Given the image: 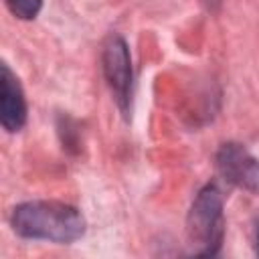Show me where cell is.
I'll use <instances>...</instances> for the list:
<instances>
[{
    "instance_id": "2",
    "label": "cell",
    "mask_w": 259,
    "mask_h": 259,
    "mask_svg": "<svg viewBox=\"0 0 259 259\" xmlns=\"http://www.w3.org/2000/svg\"><path fill=\"white\" fill-rule=\"evenodd\" d=\"M188 245L194 255H217L225 237L223 194L214 184H206L194 196L186 217Z\"/></svg>"
},
{
    "instance_id": "6",
    "label": "cell",
    "mask_w": 259,
    "mask_h": 259,
    "mask_svg": "<svg viewBox=\"0 0 259 259\" xmlns=\"http://www.w3.org/2000/svg\"><path fill=\"white\" fill-rule=\"evenodd\" d=\"M4 4L10 10V14L20 20L36 18L42 8V0H4Z\"/></svg>"
},
{
    "instance_id": "3",
    "label": "cell",
    "mask_w": 259,
    "mask_h": 259,
    "mask_svg": "<svg viewBox=\"0 0 259 259\" xmlns=\"http://www.w3.org/2000/svg\"><path fill=\"white\" fill-rule=\"evenodd\" d=\"M101 67L105 81L113 93V99L123 115L130 111L132 103V83H134V71H132V57L127 42L119 34L107 36L101 51Z\"/></svg>"
},
{
    "instance_id": "4",
    "label": "cell",
    "mask_w": 259,
    "mask_h": 259,
    "mask_svg": "<svg viewBox=\"0 0 259 259\" xmlns=\"http://www.w3.org/2000/svg\"><path fill=\"white\" fill-rule=\"evenodd\" d=\"M214 164L219 174L229 184L259 196V160L251 156L247 148L227 142L217 150Z\"/></svg>"
},
{
    "instance_id": "1",
    "label": "cell",
    "mask_w": 259,
    "mask_h": 259,
    "mask_svg": "<svg viewBox=\"0 0 259 259\" xmlns=\"http://www.w3.org/2000/svg\"><path fill=\"white\" fill-rule=\"evenodd\" d=\"M12 231L22 239L69 245L83 237V214L61 200H26L12 208Z\"/></svg>"
},
{
    "instance_id": "7",
    "label": "cell",
    "mask_w": 259,
    "mask_h": 259,
    "mask_svg": "<svg viewBox=\"0 0 259 259\" xmlns=\"http://www.w3.org/2000/svg\"><path fill=\"white\" fill-rule=\"evenodd\" d=\"M255 253L259 255V221L255 225Z\"/></svg>"
},
{
    "instance_id": "5",
    "label": "cell",
    "mask_w": 259,
    "mask_h": 259,
    "mask_svg": "<svg viewBox=\"0 0 259 259\" xmlns=\"http://www.w3.org/2000/svg\"><path fill=\"white\" fill-rule=\"evenodd\" d=\"M28 117V107L24 91L16 75L8 65L0 67V123L8 134H16L24 127Z\"/></svg>"
}]
</instances>
